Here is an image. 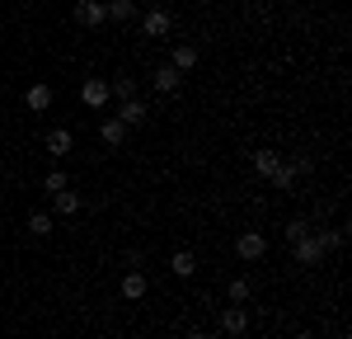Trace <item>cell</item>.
I'll use <instances>...</instances> for the list:
<instances>
[{
  "label": "cell",
  "instance_id": "obj_1",
  "mask_svg": "<svg viewBox=\"0 0 352 339\" xmlns=\"http://www.w3.org/2000/svg\"><path fill=\"white\" fill-rule=\"evenodd\" d=\"M338 245H343V231H310L305 240L292 245V254H296V264L315 269V264H324V254H333Z\"/></svg>",
  "mask_w": 352,
  "mask_h": 339
},
{
  "label": "cell",
  "instance_id": "obj_2",
  "mask_svg": "<svg viewBox=\"0 0 352 339\" xmlns=\"http://www.w3.org/2000/svg\"><path fill=\"white\" fill-rule=\"evenodd\" d=\"M169 28H174V14H169L164 5H151V10L141 14V33H146V38H169Z\"/></svg>",
  "mask_w": 352,
  "mask_h": 339
},
{
  "label": "cell",
  "instance_id": "obj_3",
  "mask_svg": "<svg viewBox=\"0 0 352 339\" xmlns=\"http://www.w3.org/2000/svg\"><path fill=\"white\" fill-rule=\"evenodd\" d=\"M151 85H155V94H164V99H174V94L184 90V76H179V71H174L169 61H164V66H155V71H151Z\"/></svg>",
  "mask_w": 352,
  "mask_h": 339
},
{
  "label": "cell",
  "instance_id": "obj_4",
  "mask_svg": "<svg viewBox=\"0 0 352 339\" xmlns=\"http://www.w3.org/2000/svg\"><path fill=\"white\" fill-rule=\"evenodd\" d=\"M249 170H254V174H258V179H263V184H268L272 174H277V170H282V156H277V151H272V146H258V151H254V156H249Z\"/></svg>",
  "mask_w": 352,
  "mask_h": 339
},
{
  "label": "cell",
  "instance_id": "obj_5",
  "mask_svg": "<svg viewBox=\"0 0 352 339\" xmlns=\"http://www.w3.org/2000/svg\"><path fill=\"white\" fill-rule=\"evenodd\" d=\"M109 99H113L109 81H99V76H89V81L80 85V104H85V109H104Z\"/></svg>",
  "mask_w": 352,
  "mask_h": 339
},
{
  "label": "cell",
  "instance_id": "obj_6",
  "mask_svg": "<svg viewBox=\"0 0 352 339\" xmlns=\"http://www.w3.org/2000/svg\"><path fill=\"white\" fill-rule=\"evenodd\" d=\"M217 325L226 330V335H235V339H240V335H249V311L230 302V307H226V311L217 316Z\"/></svg>",
  "mask_w": 352,
  "mask_h": 339
},
{
  "label": "cell",
  "instance_id": "obj_7",
  "mask_svg": "<svg viewBox=\"0 0 352 339\" xmlns=\"http://www.w3.org/2000/svg\"><path fill=\"white\" fill-rule=\"evenodd\" d=\"M76 24H80V28L109 24V10H104V0H80V5H76Z\"/></svg>",
  "mask_w": 352,
  "mask_h": 339
},
{
  "label": "cell",
  "instance_id": "obj_8",
  "mask_svg": "<svg viewBox=\"0 0 352 339\" xmlns=\"http://www.w3.org/2000/svg\"><path fill=\"white\" fill-rule=\"evenodd\" d=\"M235 254H240L244 264H254V259H263V254H268V240H263L258 231H244L240 240H235Z\"/></svg>",
  "mask_w": 352,
  "mask_h": 339
},
{
  "label": "cell",
  "instance_id": "obj_9",
  "mask_svg": "<svg viewBox=\"0 0 352 339\" xmlns=\"http://www.w3.org/2000/svg\"><path fill=\"white\" fill-rule=\"evenodd\" d=\"M146 99H122V104H118V123H122V127H127V132H136V127H141V123H146Z\"/></svg>",
  "mask_w": 352,
  "mask_h": 339
},
{
  "label": "cell",
  "instance_id": "obj_10",
  "mask_svg": "<svg viewBox=\"0 0 352 339\" xmlns=\"http://www.w3.org/2000/svg\"><path fill=\"white\" fill-rule=\"evenodd\" d=\"M85 212V198L76 194V189H61V194H52V217H80Z\"/></svg>",
  "mask_w": 352,
  "mask_h": 339
},
{
  "label": "cell",
  "instance_id": "obj_11",
  "mask_svg": "<svg viewBox=\"0 0 352 339\" xmlns=\"http://www.w3.org/2000/svg\"><path fill=\"white\" fill-rule=\"evenodd\" d=\"M146 287H151V282H146V274H141V269H127V274H122V282H118V292H122L127 302H141V297H146Z\"/></svg>",
  "mask_w": 352,
  "mask_h": 339
},
{
  "label": "cell",
  "instance_id": "obj_12",
  "mask_svg": "<svg viewBox=\"0 0 352 339\" xmlns=\"http://www.w3.org/2000/svg\"><path fill=\"white\" fill-rule=\"evenodd\" d=\"M24 104L33 113H47V109H52V85H43V81L28 85V90H24Z\"/></svg>",
  "mask_w": 352,
  "mask_h": 339
},
{
  "label": "cell",
  "instance_id": "obj_13",
  "mask_svg": "<svg viewBox=\"0 0 352 339\" xmlns=\"http://www.w3.org/2000/svg\"><path fill=\"white\" fill-rule=\"evenodd\" d=\"M47 151H52V156H71V151H76V132H71V127H52V132H47Z\"/></svg>",
  "mask_w": 352,
  "mask_h": 339
},
{
  "label": "cell",
  "instance_id": "obj_14",
  "mask_svg": "<svg viewBox=\"0 0 352 339\" xmlns=\"http://www.w3.org/2000/svg\"><path fill=\"white\" fill-rule=\"evenodd\" d=\"M127 137H132V132H127L118 118H104V123H99V141H104V146H122Z\"/></svg>",
  "mask_w": 352,
  "mask_h": 339
},
{
  "label": "cell",
  "instance_id": "obj_15",
  "mask_svg": "<svg viewBox=\"0 0 352 339\" xmlns=\"http://www.w3.org/2000/svg\"><path fill=\"white\" fill-rule=\"evenodd\" d=\"M226 297H230L235 307H244V302L254 297V278H249V274H240V278H230V282H226Z\"/></svg>",
  "mask_w": 352,
  "mask_h": 339
},
{
  "label": "cell",
  "instance_id": "obj_16",
  "mask_svg": "<svg viewBox=\"0 0 352 339\" xmlns=\"http://www.w3.org/2000/svg\"><path fill=\"white\" fill-rule=\"evenodd\" d=\"M52 212H47V207H33V212H28V236H38V240H43V236H52Z\"/></svg>",
  "mask_w": 352,
  "mask_h": 339
},
{
  "label": "cell",
  "instance_id": "obj_17",
  "mask_svg": "<svg viewBox=\"0 0 352 339\" xmlns=\"http://www.w3.org/2000/svg\"><path fill=\"white\" fill-rule=\"evenodd\" d=\"M169 269H174L179 278H192V274H197V254L192 250H174L169 254Z\"/></svg>",
  "mask_w": 352,
  "mask_h": 339
},
{
  "label": "cell",
  "instance_id": "obj_18",
  "mask_svg": "<svg viewBox=\"0 0 352 339\" xmlns=\"http://www.w3.org/2000/svg\"><path fill=\"white\" fill-rule=\"evenodd\" d=\"M169 66H174L179 76H188L192 66H197V48H188V43H184V48H174V56H169Z\"/></svg>",
  "mask_w": 352,
  "mask_h": 339
},
{
  "label": "cell",
  "instance_id": "obj_19",
  "mask_svg": "<svg viewBox=\"0 0 352 339\" xmlns=\"http://www.w3.org/2000/svg\"><path fill=\"white\" fill-rule=\"evenodd\" d=\"M104 10H109L113 24H127V19H136V0H109Z\"/></svg>",
  "mask_w": 352,
  "mask_h": 339
},
{
  "label": "cell",
  "instance_id": "obj_20",
  "mask_svg": "<svg viewBox=\"0 0 352 339\" xmlns=\"http://www.w3.org/2000/svg\"><path fill=\"white\" fill-rule=\"evenodd\" d=\"M282 236H287V245H296V240L310 236V222H305V217H292V222L282 226Z\"/></svg>",
  "mask_w": 352,
  "mask_h": 339
},
{
  "label": "cell",
  "instance_id": "obj_21",
  "mask_svg": "<svg viewBox=\"0 0 352 339\" xmlns=\"http://www.w3.org/2000/svg\"><path fill=\"white\" fill-rule=\"evenodd\" d=\"M43 189H47V194H61V189H71V174H66V170H47V174H43Z\"/></svg>",
  "mask_w": 352,
  "mask_h": 339
},
{
  "label": "cell",
  "instance_id": "obj_22",
  "mask_svg": "<svg viewBox=\"0 0 352 339\" xmlns=\"http://www.w3.org/2000/svg\"><path fill=\"white\" fill-rule=\"evenodd\" d=\"M109 90H113V99H136L132 76H118V81H109Z\"/></svg>",
  "mask_w": 352,
  "mask_h": 339
},
{
  "label": "cell",
  "instance_id": "obj_23",
  "mask_svg": "<svg viewBox=\"0 0 352 339\" xmlns=\"http://www.w3.org/2000/svg\"><path fill=\"white\" fill-rule=\"evenodd\" d=\"M268 184H272V189H292V184H296V174H292V170H287V161H282V170H277V174H272Z\"/></svg>",
  "mask_w": 352,
  "mask_h": 339
},
{
  "label": "cell",
  "instance_id": "obj_24",
  "mask_svg": "<svg viewBox=\"0 0 352 339\" xmlns=\"http://www.w3.org/2000/svg\"><path fill=\"white\" fill-rule=\"evenodd\" d=\"M287 170H292L296 179H305V174H310V156H292V161H287Z\"/></svg>",
  "mask_w": 352,
  "mask_h": 339
},
{
  "label": "cell",
  "instance_id": "obj_25",
  "mask_svg": "<svg viewBox=\"0 0 352 339\" xmlns=\"http://www.w3.org/2000/svg\"><path fill=\"white\" fill-rule=\"evenodd\" d=\"M122 259H127V269H141V259H146V250H141V245H132V250L122 254Z\"/></svg>",
  "mask_w": 352,
  "mask_h": 339
},
{
  "label": "cell",
  "instance_id": "obj_26",
  "mask_svg": "<svg viewBox=\"0 0 352 339\" xmlns=\"http://www.w3.org/2000/svg\"><path fill=\"white\" fill-rule=\"evenodd\" d=\"M188 339H212V335H207V330H188Z\"/></svg>",
  "mask_w": 352,
  "mask_h": 339
},
{
  "label": "cell",
  "instance_id": "obj_27",
  "mask_svg": "<svg viewBox=\"0 0 352 339\" xmlns=\"http://www.w3.org/2000/svg\"><path fill=\"white\" fill-rule=\"evenodd\" d=\"M296 339H315V335H310V330H300V335H296Z\"/></svg>",
  "mask_w": 352,
  "mask_h": 339
}]
</instances>
